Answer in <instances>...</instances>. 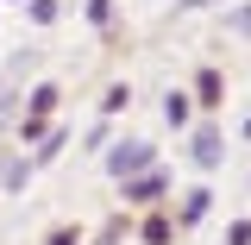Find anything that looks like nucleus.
Returning a JSON list of instances; mask_svg holds the SVG:
<instances>
[{
	"label": "nucleus",
	"instance_id": "nucleus-1",
	"mask_svg": "<svg viewBox=\"0 0 251 245\" xmlns=\"http://www.w3.org/2000/svg\"><path fill=\"white\" fill-rule=\"evenodd\" d=\"M94 157H100V176H107V183H126V176H138L145 163H157V145L145 132H113Z\"/></svg>",
	"mask_w": 251,
	"mask_h": 245
},
{
	"label": "nucleus",
	"instance_id": "nucleus-2",
	"mask_svg": "<svg viewBox=\"0 0 251 245\" xmlns=\"http://www.w3.org/2000/svg\"><path fill=\"white\" fill-rule=\"evenodd\" d=\"M182 151H188V163L201 170V176H214L220 163H226V126H220V113H201V120L182 132Z\"/></svg>",
	"mask_w": 251,
	"mask_h": 245
},
{
	"label": "nucleus",
	"instance_id": "nucleus-3",
	"mask_svg": "<svg viewBox=\"0 0 251 245\" xmlns=\"http://www.w3.org/2000/svg\"><path fill=\"white\" fill-rule=\"evenodd\" d=\"M170 163H145L138 176H126L120 183V201H126V214H145V208H163V195H170Z\"/></svg>",
	"mask_w": 251,
	"mask_h": 245
},
{
	"label": "nucleus",
	"instance_id": "nucleus-4",
	"mask_svg": "<svg viewBox=\"0 0 251 245\" xmlns=\"http://www.w3.org/2000/svg\"><path fill=\"white\" fill-rule=\"evenodd\" d=\"M182 88L195 94V113H220L226 107V69L220 63H195V76H188Z\"/></svg>",
	"mask_w": 251,
	"mask_h": 245
},
{
	"label": "nucleus",
	"instance_id": "nucleus-5",
	"mask_svg": "<svg viewBox=\"0 0 251 245\" xmlns=\"http://www.w3.org/2000/svg\"><path fill=\"white\" fill-rule=\"evenodd\" d=\"M207 214H214V189H207V183H188L182 195H176V208H170L176 233H195V226H201Z\"/></svg>",
	"mask_w": 251,
	"mask_h": 245
},
{
	"label": "nucleus",
	"instance_id": "nucleus-6",
	"mask_svg": "<svg viewBox=\"0 0 251 245\" xmlns=\"http://www.w3.org/2000/svg\"><path fill=\"white\" fill-rule=\"evenodd\" d=\"M157 113H163V126H170V132H188V126L201 120V113H195V94H188L182 82H176V88H163V101H157Z\"/></svg>",
	"mask_w": 251,
	"mask_h": 245
},
{
	"label": "nucleus",
	"instance_id": "nucleus-7",
	"mask_svg": "<svg viewBox=\"0 0 251 245\" xmlns=\"http://www.w3.org/2000/svg\"><path fill=\"white\" fill-rule=\"evenodd\" d=\"M132 233H138V245H176L182 239L176 220H170V208H145V214L132 220Z\"/></svg>",
	"mask_w": 251,
	"mask_h": 245
},
{
	"label": "nucleus",
	"instance_id": "nucleus-8",
	"mask_svg": "<svg viewBox=\"0 0 251 245\" xmlns=\"http://www.w3.org/2000/svg\"><path fill=\"white\" fill-rule=\"evenodd\" d=\"M31 176H38V170H31L25 151H6V157H0V195H25Z\"/></svg>",
	"mask_w": 251,
	"mask_h": 245
},
{
	"label": "nucleus",
	"instance_id": "nucleus-9",
	"mask_svg": "<svg viewBox=\"0 0 251 245\" xmlns=\"http://www.w3.org/2000/svg\"><path fill=\"white\" fill-rule=\"evenodd\" d=\"M69 151V126H50V132H44V138H38V145H31V170H44V163H57V157Z\"/></svg>",
	"mask_w": 251,
	"mask_h": 245
},
{
	"label": "nucleus",
	"instance_id": "nucleus-10",
	"mask_svg": "<svg viewBox=\"0 0 251 245\" xmlns=\"http://www.w3.org/2000/svg\"><path fill=\"white\" fill-rule=\"evenodd\" d=\"M82 19H88V31L113 38V26H120V0H82Z\"/></svg>",
	"mask_w": 251,
	"mask_h": 245
},
{
	"label": "nucleus",
	"instance_id": "nucleus-11",
	"mask_svg": "<svg viewBox=\"0 0 251 245\" xmlns=\"http://www.w3.org/2000/svg\"><path fill=\"white\" fill-rule=\"evenodd\" d=\"M126 107H132V82H107V88H100V113H94V120H107V126H113Z\"/></svg>",
	"mask_w": 251,
	"mask_h": 245
},
{
	"label": "nucleus",
	"instance_id": "nucleus-12",
	"mask_svg": "<svg viewBox=\"0 0 251 245\" xmlns=\"http://www.w3.org/2000/svg\"><path fill=\"white\" fill-rule=\"evenodd\" d=\"M126 239H132V214L120 208V214H107V226H100L94 239H82V245H126Z\"/></svg>",
	"mask_w": 251,
	"mask_h": 245
},
{
	"label": "nucleus",
	"instance_id": "nucleus-13",
	"mask_svg": "<svg viewBox=\"0 0 251 245\" xmlns=\"http://www.w3.org/2000/svg\"><path fill=\"white\" fill-rule=\"evenodd\" d=\"M63 19V0H25V26L31 31H50Z\"/></svg>",
	"mask_w": 251,
	"mask_h": 245
},
{
	"label": "nucleus",
	"instance_id": "nucleus-14",
	"mask_svg": "<svg viewBox=\"0 0 251 245\" xmlns=\"http://www.w3.org/2000/svg\"><path fill=\"white\" fill-rule=\"evenodd\" d=\"M19 82H0V138H13V120H19Z\"/></svg>",
	"mask_w": 251,
	"mask_h": 245
},
{
	"label": "nucleus",
	"instance_id": "nucleus-15",
	"mask_svg": "<svg viewBox=\"0 0 251 245\" xmlns=\"http://www.w3.org/2000/svg\"><path fill=\"white\" fill-rule=\"evenodd\" d=\"M220 26H226V38H245V44H251V0L226 6V13H220Z\"/></svg>",
	"mask_w": 251,
	"mask_h": 245
},
{
	"label": "nucleus",
	"instance_id": "nucleus-16",
	"mask_svg": "<svg viewBox=\"0 0 251 245\" xmlns=\"http://www.w3.org/2000/svg\"><path fill=\"white\" fill-rule=\"evenodd\" d=\"M88 233H82V220H57L50 233H44V245H82Z\"/></svg>",
	"mask_w": 251,
	"mask_h": 245
},
{
	"label": "nucleus",
	"instance_id": "nucleus-17",
	"mask_svg": "<svg viewBox=\"0 0 251 245\" xmlns=\"http://www.w3.org/2000/svg\"><path fill=\"white\" fill-rule=\"evenodd\" d=\"M220 245H251V214H232L226 220V239Z\"/></svg>",
	"mask_w": 251,
	"mask_h": 245
},
{
	"label": "nucleus",
	"instance_id": "nucleus-18",
	"mask_svg": "<svg viewBox=\"0 0 251 245\" xmlns=\"http://www.w3.org/2000/svg\"><path fill=\"white\" fill-rule=\"evenodd\" d=\"M107 138H113V126H107V120H94V126H88V151H100Z\"/></svg>",
	"mask_w": 251,
	"mask_h": 245
},
{
	"label": "nucleus",
	"instance_id": "nucleus-19",
	"mask_svg": "<svg viewBox=\"0 0 251 245\" xmlns=\"http://www.w3.org/2000/svg\"><path fill=\"white\" fill-rule=\"evenodd\" d=\"M239 138H245V145H251V107H245V120H239Z\"/></svg>",
	"mask_w": 251,
	"mask_h": 245
},
{
	"label": "nucleus",
	"instance_id": "nucleus-20",
	"mask_svg": "<svg viewBox=\"0 0 251 245\" xmlns=\"http://www.w3.org/2000/svg\"><path fill=\"white\" fill-rule=\"evenodd\" d=\"M0 6H25V0H0Z\"/></svg>",
	"mask_w": 251,
	"mask_h": 245
},
{
	"label": "nucleus",
	"instance_id": "nucleus-21",
	"mask_svg": "<svg viewBox=\"0 0 251 245\" xmlns=\"http://www.w3.org/2000/svg\"><path fill=\"white\" fill-rule=\"evenodd\" d=\"M0 13H6V6H0Z\"/></svg>",
	"mask_w": 251,
	"mask_h": 245
},
{
	"label": "nucleus",
	"instance_id": "nucleus-22",
	"mask_svg": "<svg viewBox=\"0 0 251 245\" xmlns=\"http://www.w3.org/2000/svg\"><path fill=\"white\" fill-rule=\"evenodd\" d=\"M163 6H170V0H163Z\"/></svg>",
	"mask_w": 251,
	"mask_h": 245
}]
</instances>
